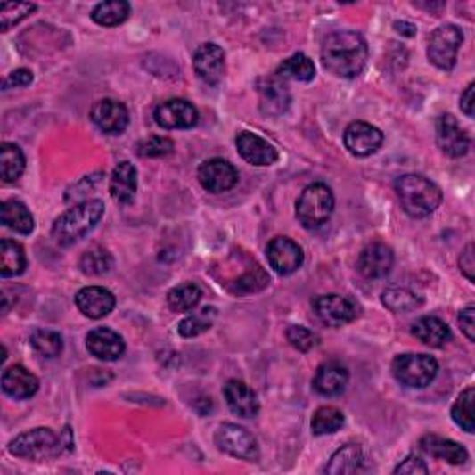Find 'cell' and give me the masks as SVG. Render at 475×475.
Returning <instances> with one entry per match:
<instances>
[{"mask_svg":"<svg viewBox=\"0 0 475 475\" xmlns=\"http://www.w3.org/2000/svg\"><path fill=\"white\" fill-rule=\"evenodd\" d=\"M368 43L356 32L338 30L325 37L322 47V60L325 70L334 77L355 78L368 63Z\"/></svg>","mask_w":475,"mask_h":475,"instance_id":"6da1fadb","label":"cell"},{"mask_svg":"<svg viewBox=\"0 0 475 475\" xmlns=\"http://www.w3.org/2000/svg\"><path fill=\"white\" fill-rule=\"evenodd\" d=\"M104 216V202L99 199L84 201L63 212L53 225V238L58 245L70 247L92 233Z\"/></svg>","mask_w":475,"mask_h":475,"instance_id":"7a4b0ae2","label":"cell"},{"mask_svg":"<svg viewBox=\"0 0 475 475\" xmlns=\"http://www.w3.org/2000/svg\"><path fill=\"white\" fill-rule=\"evenodd\" d=\"M396 193L403 210L414 219L431 216L442 202V190L422 175H403L396 180Z\"/></svg>","mask_w":475,"mask_h":475,"instance_id":"3957f363","label":"cell"},{"mask_svg":"<svg viewBox=\"0 0 475 475\" xmlns=\"http://www.w3.org/2000/svg\"><path fill=\"white\" fill-rule=\"evenodd\" d=\"M334 212L332 190L323 183H314L303 190L296 205V216L305 229H320Z\"/></svg>","mask_w":475,"mask_h":475,"instance_id":"277c9868","label":"cell"},{"mask_svg":"<svg viewBox=\"0 0 475 475\" xmlns=\"http://www.w3.org/2000/svg\"><path fill=\"white\" fill-rule=\"evenodd\" d=\"M392 373L406 389H425L438 373V362L425 353H405L394 358Z\"/></svg>","mask_w":475,"mask_h":475,"instance_id":"5b68a950","label":"cell"},{"mask_svg":"<svg viewBox=\"0 0 475 475\" xmlns=\"http://www.w3.org/2000/svg\"><path fill=\"white\" fill-rule=\"evenodd\" d=\"M61 451V437L49 427H36L20 433L10 442V454L27 461H45Z\"/></svg>","mask_w":475,"mask_h":475,"instance_id":"8992f818","label":"cell"},{"mask_svg":"<svg viewBox=\"0 0 475 475\" xmlns=\"http://www.w3.org/2000/svg\"><path fill=\"white\" fill-rule=\"evenodd\" d=\"M464 41L463 30L455 25H444L429 37L427 58L442 71H451L457 63V54Z\"/></svg>","mask_w":475,"mask_h":475,"instance_id":"52a82bcc","label":"cell"},{"mask_svg":"<svg viewBox=\"0 0 475 475\" xmlns=\"http://www.w3.org/2000/svg\"><path fill=\"white\" fill-rule=\"evenodd\" d=\"M216 444L217 447L231 457L243 459V461H257L258 459V442L257 438L247 431V429L236 423H223L216 431Z\"/></svg>","mask_w":475,"mask_h":475,"instance_id":"ba28073f","label":"cell"},{"mask_svg":"<svg viewBox=\"0 0 475 475\" xmlns=\"http://www.w3.org/2000/svg\"><path fill=\"white\" fill-rule=\"evenodd\" d=\"M312 307L315 315H318L325 325L334 329L355 322L360 315L358 303L351 298L338 296V293H329V296L315 298Z\"/></svg>","mask_w":475,"mask_h":475,"instance_id":"9c48e42d","label":"cell"},{"mask_svg":"<svg viewBox=\"0 0 475 475\" xmlns=\"http://www.w3.org/2000/svg\"><path fill=\"white\" fill-rule=\"evenodd\" d=\"M267 262L279 275H291L303 266L305 253L298 242H293L286 236L274 238L267 243L266 249Z\"/></svg>","mask_w":475,"mask_h":475,"instance_id":"30bf717a","label":"cell"},{"mask_svg":"<svg viewBox=\"0 0 475 475\" xmlns=\"http://www.w3.org/2000/svg\"><path fill=\"white\" fill-rule=\"evenodd\" d=\"M199 183L209 193H225L238 184L236 168L223 160V158H212V160L202 162L199 168Z\"/></svg>","mask_w":475,"mask_h":475,"instance_id":"8fae6325","label":"cell"},{"mask_svg":"<svg viewBox=\"0 0 475 475\" xmlns=\"http://www.w3.org/2000/svg\"><path fill=\"white\" fill-rule=\"evenodd\" d=\"M156 125L168 130L193 128L199 123L197 108L184 99H171L154 110Z\"/></svg>","mask_w":475,"mask_h":475,"instance_id":"7c38bea8","label":"cell"},{"mask_svg":"<svg viewBox=\"0 0 475 475\" xmlns=\"http://www.w3.org/2000/svg\"><path fill=\"white\" fill-rule=\"evenodd\" d=\"M437 143L440 151L451 158H461L470 149V135L451 114L437 119Z\"/></svg>","mask_w":475,"mask_h":475,"instance_id":"4fadbf2b","label":"cell"},{"mask_svg":"<svg viewBox=\"0 0 475 475\" xmlns=\"http://www.w3.org/2000/svg\"><path fill=\"white\" fill-rule=\"evenodd\" d=\"M384 142L382 132L364 121H353L344 132L346 149L355 156H370L381 149Z\"/></svg>","mask_w":475,"mask_h":475,"instance_id":"5bb4252c","label":"cell"},{"mask_svg":"<svg viewBox=\"0 0 475 475\" xmlns=\"http://www.w3.org/2000/svg\"><path fill=\"white\" fill-rule=\"evenodd\" d=\"M257 89H258V97H260V110L264 116L277 118V116H283L284 111L290 108V102H291L290 87L279 77L260 78L257 84Z\"/></svg>","mask_w":475,"mask_h":475,"instance_id":"9a60e30c","label":"cell"},{"mask_svg":"<svg viewBox=\"0 0 475 475\" xmlns=\"http://www.w3.org/2000/svg\"><path fill=\"white\" fill-rule=\"evenodd\" d=\"M94 125L104 134H121L128 127V110L123 102L114 99H102L94 104L89 111Z\"/></svg>","mask_w":475,"mask_h":475,"instance_id":"2e32d148","label":"cell"},{"mask_svg":"<svg viewBox=\"0 0 475 475\" xmlns=\"http://www.w3.org/2000/svg\"><path fill=\"white\" fill-rule=\"evenodd\" d=\"M394 266V253L389 245L384 243H370L362 253L358 255L356 267L362 275L366 279H381L387 274H390V269Z\"/></svg>","mask_w":475,"mask_h":475,"instance_id":"e0dca14e","label":"cell"},{"mask_svg":"<svg viewBox=\"0 0 475 475\" xmlns=\"http://www.w3.org/2000/svg\"><path fill=\"white\" fill-rule=\"evenodd\" d=\"M193 70L205 84H217L225 73V53L216 43H202L193 54Z\"/></svg>","mask_w":475,"mask_h":475,"instance_id":"ac0fdd59","label":"cell"},{"mask_svg":"<svg viewBox=\"0 0 475 475\" xmlns=\"http://www.w3.org/2000/svg\"><path fill=\"white\" fill-rule=\"evenodd\" d=\"M75 303L86 318L101 320L114 310L116 296L102 286H86L77 293Z\"/></svg>","mask_w":475,"mask_h":475,"instance_id":"d6986e66","label":"cell"},{"mask_svg":"<svg viewBox=\"0 0 475 475\" xmlns=\"http://www.w3.org/2000/svg\"><path fill=\"white\" fill-rule=\"evenodd\" d=\"M236 147L243 160L257 168H266V166L275 164L279 158L275 147L269 145L266 140H262L260 135L253 132H240L236 138Z\"/></svg>","mask_w":475,"mask_h":475,"instance_id":"ffe728a7","label":"cell"},{"mask_svg":"<svg viewBox=\"0 0 475 475\" xmlns=\"http://www.w3.org/2000/svg\"><path fill=\"white\" fill-rule=\"evenodd\" d=\"M86 348L95 358L104 362H114L125 353V340L108 327L89 331L86 336Z\"/></svg>","mask_w":475,"mask_h":475,"instance_id":"44dd1931","label":"cell"},{"mask_svg":"<svg viewBox=\"0 0 475 475\" xmlns=\"http://www.w3.org/2000/svg\"><path fill=\"white\" fill-rule=\"evenodd\" d=\"M349 382V372L340 362H325L318 368L312 381L314 390L323 397L340 396Z\"/></svg>","mask_w":475,"mask_h":475,"instance_id":"7402d4cb","label":"cell"},{"mask_svg":"<svg viewBox=\"0 0 475 475\" xmlns=\"http://www.w3.org/2000/svg\"><path fill=\"white\" fill-rule=\"evenodd\" d=\"M225 399H227L229 409L240 418H255L260 411V403L251 387H247L243 381L231 379L223 389Z\"/></svg>","mask_w":475,"mask_h":475,"instance_id":"603a6c76","label":"cell"},{"mask_svg":"<svg viewBox=\"0 0 475 475\" xmlns=\"http://www.w3.org/2000/svg\"><path fill=\"white\" fill-rule=\"evenodd\" d=\"M420 447L423 454H427L429 457L438 459V461H446L449 464H464L468 461V451L464 446H461L459 442L451 440V438H444L438 435H425L420 440Z\"/></svg>","mask_w":475,"mask_h":475,"instance_id":"cb8c5ba5","label":"cell"},{"mask_svg":"<svg viewBox=\"0 0 475 475\" xmlns=\"http://www.w3.org/2000/svg\"><path fill=\"white\" fill-rule=\"evenodd\" d=\"M39 389L37 377L29 372L25 366L13 364L3 373V390L13 399H29Z\"/></svg>","mask_w":475,"mask_h":475,"instance_id":"d4e9b609","label":"cell"},{"mask_svg":"<svg viewBox=\"0 0 475 475\" xmlns=\"http://www.w3.org/2000/svg\"><path fill=\"white\" fill-rule=\"evenodd\" d=\"M138 192V171L130 162H119L110 178V195L118 205H130Z\"/></svg>","mask_w":475,"mask_h":475,"instance_id":"484cf974","label":"cell"},{"mask_svg":"<svg viewBox=\"0 0 475 475\" xmlns=\"http://www.w3.org/2000/svg\"><path fill=\"white\" fill-rule=\"evenodd\" d=\"M413 334L422 344L435 349L444 348L451 340L449 327L437 315H423V318L416 320L413 325Z\"/></svg>","mask_w":475,"mask_h":475,"instance_id":"4316f807","label":"cell"},{"mask_svg":"<svg viewBox=\"0 0 475 475\" xmlns=\"http://www.w3.org/2000/svg\"><path fill=\"white\" fill-rule=\"evenodd\" d=\"M0 221H3L4 227L15 231L17 234H30L36 227L34 216L27 209L25 202L20 201H4L3 207H0Z\"/></svg>","mask_w":475,"mask_h":475,"instance_id":"83f0119b","label":"cell"},{"mask_svg":"<svg viewBox=\"0 0 475 475\" xmlns=\"http://www.w3.org/2000/svg\"><path fill=\"white\" fill-rule=\"evenodd\" d=\"M364 454H362V447L356 444H348L340 447L336 454L331 457L329 464L325 466L327 473L340 475V473H358L364 470Z\"/></svg>","mask_w":475,"mask_h":475,"instance_id":"f1b7e54d","label":"cell"},{"mask_svg":"<svg viewBox=\"0 0 475 475\" xmlns=\"http://www.w3.org/2000/svg\"><path fill=\"white\" fill-rule=\"evenodd\" d=\"M27 269V255L20 243L13 240H3L0 243V275L4 279L17 277Z\"/></svg>","mask_w":475,"mask_h":475,"instance_id":"f546056e","label":"cell"},{"mask_svg":"<svg viewBox=\"0 0 475 475\" xmlns=\"http://www.w3.org/2000/svg\"><path fill=\"white\" fill-rule=\"evenodd\" d=\"M25 168L27 160L19 145L8 142L0 145V176H3L6 184H12L15 180H19L20 175L25 173Z\"/></svg>","mask_w":475,"mask_h":475,"instance_id":"4dcf8cb0","label":"cell"},{"mask_svg":"<svg viewBox=\"0 0 475 475\" xmlns=\"http://www.w3.org/2000/svg\"><path fill=\"white\" fill-rule=\"evenodd\" d=\"M275 77H279L281 80H296V82H310L315 77V65L314 61L303 54L298 53L290 56L288 60H284L279 67H277V73Z\"/></svg>","mask_w":475,"mask_h":475,"instance_id":"1f68e13d","label":"cell"},{"mask_svg":"<svg viewBox=\"0 0 475 475\" xmlns=\"http://www.w3.org/2000/svg\"><path fill=\"white\" fill-rule=\"evenodd\" d=\"M344 422H346V418H344V413L340 409H336V406H331V405H325V406H320V409L314 413L312 422H310V429L315 437L332 435L344 425Z\"/></svg>","mask_w":475,"mask_h":475,"instance_id":"d6a6232c","label":"cell"},{"mask_svg":"<svg viewBox=\"0 0 475 475\" xmlns=\"http://www.w3.org/2000/svg\"><path fill=\"white\" fill-rule=\"evenodd\" d=\"M130 4L125 0H108L94 8L92 19L101 27H118L128 19Z\"/></svg>","mask_w":475,"mask_h":475,"instance_id":"836d02e7","label":"cell"},{"mask_svg":"<svg viewBox=\"0 0 475 475\" xmlns=\"http://www.w3.org/2000/svg\"><path fill=\"white\" fill-rule=\"evenodd\" d=\"M382 305L392 312H411L423 305V299L409 288H389L382 291Z\"/></svg>","mask_w":475,"mask_h":475,"instance_id":"e575fe53","label":"cell"},{"mask_svg":"<svg viewBox=\"0 0 475 475\" xmlns=\"http://www.w3.org/2000/svg\"><path fill=\"white\" fill-rule=\"evenodd\" d=\"M217 318V310L214 307H205L199 312H193L188 318H184L178 325V334L184 338H195L202 332H207Z\"/></svg>","mask_w":475,"mask_h":475,"instance_id":"d590c367","label":"cell"},{"mask_svg":"<svg viewBox=\"0 0 475 475\" xmlns=\"http://www.w3.org/2000/svg\"><path fill=\"white\" fill-rule=\"evenodd\" d=\"M201 298H202L201 288L193 283H186V284L175 286L168 293V305L175 312H190L199 305Z\"/></svg>","mask_w":475,"mask_h":475,"instance_id":"8d00e7d4","label":"cell"},{"mask_svg":"<svg viewBox=\"0 0 475 475\" xmlns=\"http://www.w3.org/2000/svg\"><path fill=\"white\" fill-rule=\"evenodd\" d=\"M473 401H475V389L468 387L457 401L451 406V418L466 433H475V423H473Z\"/></svg>","mask_w":475,"mask_h":475,"instance_id":"74e56055","label":"cell"},{"mask_svg":"<svg viewBox=\"0 0 475 475\" xmlns=\"http://www.w3.org/2000/svg\"><path fill=\"white\" fill-rule=\"evenodd\" d=\"M30 344L45 358H56L63 349L61 336L49 329H36L30 334Z\"/></svg>","mask_w":475,"mask_h":475,"instance_id":"f35d334b","label":"cell"},{"mask_svg":"<svg viewBox=\"0 0 475 475\" xmlns=\"http://www.w3.org/2000/svg\"><path fill=\"white\" fill-rule=\"evenodd\" d=\"M111 264H114V260H111L110 253L102 247L89 249V251H86L80 258V269H82V274H86V275L108 274Z\"/></svg>","mask_w":475,"mask_h":475,"instance_id":"ab89813d","label":"cell"},{"mask_svg":"<svg viewBox=\"0 0 475 475\" xmlns=\"http://www.w3.org/2000/svg\"><path fill=\"white\" fill-rule=\"evenodd\" d=\"M34 12L36 4L32 3H4L0 6V29H3V32H8Z\"/></svg>","mask_w":475,"mask_h":475,"instance_id":"60d3db41","label":"cell"},{"mask_svg":"<svg viewBox=\"0 0 475 475\" xmlns=\"http://www.w3.org/2000/svg\"><path fill=\"white\" fill-rule=\"evenodd\" d=\"M286 338H288V342L293 348H296L298 351H303V353H308L310 349H314L315 346H318V342H320L318 334L312 332L307 327H301V325H291L286 331Z\"/></svg>","mask_w":475,"mask_h":475,"instance_id":"b9f144b4","label":"cell"},{"mask_svg":"<svg viewBox=\"0 0 475 475\" xmlns=\"http://www.w3.org/2000/svg\"><path fill=\"white\" fill-rule=\"evenodd\" d=\"M175 151V143L164 135H151V138L140 142L138 154L143 158H160Z\"/></svg>","mask_w":475,"mask_h":475,"instance_id":"7bdbcfd3","label":"cell"},{"mask_svg":"<svg viewBox=\"0 0 475 475\" xmlns=\"http://www.w3.org/2000/svg\"><path fill=\"white\" fill-rule=\"evenodd\" d=\"M267 283H269V277L264 274V269L260 266H255L251 271H247L243 279L238 281L236 291H243V293L258 291L264 286H267Z\"/></svg>","mask_w":475,"mask_h":475,"instance_id":"ee69618b","label":"cell"},{"mask_svg":"<svg viewBox=\"0 0 475 475\" xmlns=\"http://www.w3.org/2000/svg\"><path fill=\"white\" fill-rule=\"evenodd\" d=\"M394 471L396 473H411V475H418V473L425 475V473H429V468L418 455H409Z\"/></svg>","mask_w":475,"mask_h":475,"instance_id":"f6af8a7d","label":"cell"},{"mask_svg":"<svg viewBox=\"0 0 475 475\" xmlns=\"http://www.w3.org/2000/svg\"><path fill=\"white\" fill-rule=\"evenodd\" d=\"M32 80H34V75L30 70H17V71L8 75L3 87H4V92L10 87H27L32 84Z\"/></svg>","mask_w":475,"mask_h":475,"instance_id":"bcb514c9","label":"cell"},{"mask_svg":"<svg viewBox=\"0 0 475 475\" xmlns=\"http://www.w3.org/2000/svg\"><path fill=\"white\" fill-rule=\"evenodd\" d=\"M459 266H461V271L464 274V277L473 283L475 281V258H473V243H468L464 251L461 253V258H459Z\"/></svg>","mask_w":475,"mask_h":475,"instance_id":"7dc6e473","label":"cell"},{"mask_svg":"<svg viewBox=\"0 0 475 475\" xmlns=\"http://www.w3.org/2000/svg\"><path fill=\"white\" fill-rule=\"evenodd\" d=\"M459 323L470 342H475V308L470 305L459 314Z\"/></svg>","mask_w":475,"mask_h":475,"instance_id":"c3c4849f","label":"cell"},{"mask_svg":"<svg viewBox=\"0 0 475 475\" xmlns=\"http://www.w3.org/2000/svg\"><path fill=\"white\" fill-rule=\"evenodd\" d=\"M473 89H475V84H468V87L464 89V94L461 95V110L464 111V114L471 119L475 116V99H473Z\"/></svg>","mask_w":475,"mask_h":475,"instance_id":"681fc988","label":"cell"},{"mask_svg":"<svg viewBox=\"0 0 475 475\" xmlns=\"http://www.w3.org/2000/svg\"><path fill=\"white\" fill-rule=\"evenodd\" d=\"M394 29H396L399 34H403V36H409V37L416 36V27L411 25V22H405V20L399 22V20H397L396 25H394Z\"/></svg>","mask_w":475,"mask_h":475,"instance_id":"f907efd6","label":"cell"}]
</instances>
